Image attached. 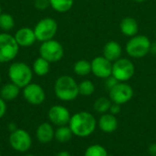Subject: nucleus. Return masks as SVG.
<instances>
[{
  "mask_svg": "<svg viewBox=\"0 0 156 156\" xmlns=\"http://www.w3.org/2000/svg\"><path fill=\"white\" fill-rule=\"evenodd\" d=\"M15 39L19 47H30L37 40L34 29L30 27H22L15 34Z\"/></svg>",
  "mask_w": 156,
  "mask_h": 156,
  "instance_id": "nucleus-14",
  "label": "nucleus"
},
{
  "mask_svg": "<svg viewBox=\"0 0 156 156\" xmlns=\"http://www.w3.org/2000/svg\"><path fill=\"white\" fill-rule=\"evenodd\" d=\"M133 1H135L137 3H142V2H144L145 0H133Z\"/></svg>",
  "mask_w": 156,
  "mask_h": 156,
  "instance_id": "nucleus-36",
  "label": "nucleus"
},
{
  "mask_svg": "<svg viewBox=\"0 0 156 156\" xmlns=\"http://www.w3.org/2000/svg\"><path fill=\"white\" fill-rule=\"evenodd\" d=\"M8 77L12 83L21 89L31 83L33 72L27 64L24 62H14L9 66Z\"/></svg>",
  "mask_w": 156,
  "mask_h": 156,
  "instance_id": "nucleus-3",
  "label": "nucleus"
},
{
  "mask_svg": "<svg viewBox=\"0 0 156 156\" xmlns=\"http://www.w3.org/2000/svg\"><path fill=\"white\" fill-rule=\"evenodd\" d=\"M120 112H121V105L112 102V105H111V108L109 110V112L113 114V115H116V114L120 113Z\"/></svg>",
  "mask_w": 156,
  "mask_h": 156,
  "instance_id": "nucleus-30",
  "label": "nucleus"
},
{
  "mask_svg": "<svg viewBox=\"0 0 156 156\" xmlns=\"http://www.w3.org/2000/svg\"><path fill=\"white\" fill-rule=\"evenodd\" d=\"M15 26L14 17L7 13H2L0 15V28L5 32L10 31Z\"/></svg>",
  "mask_w": 156,
  "mask_h": 156,
  "instance_id": "nucleus-25",
  "label": "nucleus"
},
{
  "mask_svg": "<svg viewBox=\"0 0 156 156\" xmlns=\"http://www.w3.org/2000/svg\"><path fill=\"white\" fill-rule=\"evenodd\" d=\"M50 6L59 13H65L71 9L74 0H49Z\"/></svg>",
  "mask_w": 156,
  "mask_h": 156,
  "instance_id": "nucleus-22",
  "label": "nucleus"
},
{
  "mask_svg": "<svg viewBox=\"0 0 156 156\" xmlns=\"http://www.w3.org/2000/svg\"><path fill=\"white\" fill-rule=\"evenodd\" d=\"M112 101L110 100V98H106V97H100L99 99H97L93 104V108L94 111L96 112L104 114L106 112H109L111 105H112Z\"/></svg>",
  "mask_w": 156,
  "mask_h": 156,
  "instance_id": "nucleus-24",
  "label": "nucleus"
},
{
  "mask_svg": "<svg viewBox=\"0 0 156 156\" xmlns=\"http://www.w3.org/2000/svg\"><path fill=\"white\" fill-rule=\"evenodd\" d=\"M122 56V47L116 41H109L103 48V57L112 62H115Z\"/></svg>",
  "mask_w": 156,
  "mask_h": 156,
  "instance_id": "nucleus-17",
  "label": "nucleus"
},
{
  "mask_svg": "<svg viewBox=\"0 0 156 156\" xmlns=\"http://www.w3.org/2000/svg\"><path fill=\"white\" fill-rule=\"evenodd\" d=\"M57 31L58 24L56 20L51 17H46L39 20L34 28L37 40L41 42L53 39V37L57 34Z\"/></svg>",
  "mask_w": 156,
  "mask_h": 156,
  "instance_id": "nucleus-6",
  "label": "nucleus"
},
{
  "mask_svg": "<svg viewBox=\"0 0 156 156\" xmlns=\"http://www.w3.org/2000/svg\"><path fill=\"white\" fill-rule=\"evenodd\" d=\"M73 136V133L70 130L69 125H64V126H58L57 130H55V139L61 143L65 144L70 141V139Z\"/></svg>",
  "mask_w": 156,
  "mask_h": 156,
  "instance_id": "nucleus-20",
  "label": "nucleus"
},
{
  "mask_svg": "<svg viewBox=\"0 0 156 156\" xmlns=\"http://www.w3.org/2000/svg\"><path fill=\"white\" fill-rule=\"evenodd\" d=\"M49 63L50 62H48L42 57H39L33 63V71L37 76H45L49 72L50 69Z\"/></svg>",
  "mask_w": 156,
  "mask_h": 156,
  "instance_id": "nucleus-21",
  "label": "nucleus"
},
{
  "mask_svg": "<svg viewBox=\"0 0 156 156\" xmlns=\"http://www.w3.org/2000/svg\"><path fill=\"white\" fill-rule=\"evenodd\" d=\"M148 153L151 156H156V143L152 144L148 148Z\"/></svg>",
  "mask_w": 156,
  "mask_h": 156,
  "instance_id": "nucleus-32",
  "label": "nucleus"
},
{
  "mask_svg": "<svg viewBox=\"0 0 156 156\" xmlns=\"http://www.w3.org/2000/svg\"><path fill=\"white\" fill-rule=\"evenodd\" d=\"M91 63V72L100 79H107L112 75V62L102 57H96Z\"/></svg>",
  "mask_w": 156,
  "mask_h": 156,
  "instance_id": "nucleus-12",
  "label": "nucleus"
},
{
  "mask_svg": "<svg viewBox=\"0 0 156 156\" xmlns=\"http://www.w3.org/2000/svg\"><path fill=\"white\" fill-rule=\"evenodd\" d=\"M40 57L48 60V62L59 61L64 55V49L62 45L54 39L45 41L41 44L39 48Z\"/></svg>",
  "mask_w": 156,
  "mask_h": 156,
  "instance_id": "nucleus-7",
  "label": "nucleus"
},
{
  "mask_svg": "<svg viewBox=\"0 0 156 156\" xmlns=\"http://www.w3.org/2000/svg\"><path fill=\"white\" fill-rule=\"evenodd\" d=\"M133 96V88L125 82H118L109 90V98L113 103L124 104L132 100Z\"/></svg>",
  "mask_w": 156,
  "mask_h": 156,
  "instance_id": "nucleus-10",
  "label": "nucleus"
},
{
  "mask_svg": "<svg viewBox=\"0 0 156 156\" xmlns=\"http://www.w3.org/2000/svg\"><path fill=\"white\" fill-rule=\"evenodd\" d=\"M150 53H152L153 55L156 56V41L151 43V47H150Z\"/></svg>",
  "mask_w": 156,
  "mask_h": 156,
  "instance_id": "nucleus-33",
  "label": "nucleus"
},
{
  "mask_svg": "<svg viewBox=\"0 0 156 156\" xmlns=\"http://www.w3.org/2000/svg\"><path fill=\"white\" fill-rule=\"evenodd\" d=\"M0 156H1V154H0Z\"/></svg>",
  "mask_w": 156,
  "mask_h": 156,
  "instance_id": "nucleus-40",
  "label": "nucleus"
},
{
  "mask_svg": "<svg viewBox=\"0 0 156 156\" xmlns=\"http://www.w3.org/2000/svg\"><path fill=\"white\" fill-rule=\"evenodd\" d=\"M73 70L79 76H87L91 72V63L86 59L78 60L74 64Z\"/></svg>",
  "mask_w": 156,
  "mask_h": 156,
  "instance_id": "nucleus-23",
  "label": "nucleus"
},
{
  "mask_svg": "<svg viewBox=\"0 0 156 156\" xmlns=\"http://www.w3.org/2000/svg\"><path fill=\"white\" fill-rule=\"evenodd\" d=\"M24 99L32 105H40L46 99L43 88L37 83H29L23 88Z\"/></svg>",
  "mask_w": 156,
  "mask_h": 156,
  "instance_id": "nucleus-11",
  "label": "nucleus"
},
{
  "mask_svg": "<svg viewBox=\"0 0 156 156\" xmlns=\"http://www.w3.org/2000/svg\"><path fill=\"white\" fill-rule=\"evenodd\" d=\"M150 39L144 35L132 37L126 44V52L132 58H140L146 56L150 52Z\"/></svg>",
  "mask_w": 156,
  "mask_h": 156,
  "instance_id": "nucleus-4",
  "label": "nucleus"
},
{
  "mask_svg": "<svg viewBox=\"0 0 156 156\" xmlns=\"http://www.w3.org/2000/svg\"><path fill=\"white\" fill-rule=\"evenodd\" d=\"M8 128H9V131L12 133V132H14V131H16V129H17V127H16V125L15 124V123H9L8 124Z\"/></svg>",
  "mask_w": 156,
  "mask_h": 156,
  "instance_id": "nucleus-34",
  "label": "nucleus"
},
{
  "mask_svg": "<svg viewBox=\"0 0 156 156\" xmlns=\"http://www.w3.org/2000/svg\"><path fill=\"white\" fill-rule=\"evenodd\" d=\"M26 156H36V155H34V154H27Z\"/></svg>",
  "mask_w": 156,
  "mask_h": 156,
  "instance_id": "nucleus-38",
  "label": "nucleus"
},
{
  "mask_svg": "<svg viewBox=\"0 0 156 156\" xmlns=\"http://www.w3.org/2000/svg\"><path fill=\"white\" fill-rule=\"evenodd\" d=\"M36 136L39 143L41 144H48L50 143L55 137V130L53 126L48 122L41 123L36 131Z\"/></svg>",
  "mask_w": 156,
  "mask_h": 156,
  "instance_id": "nucleus-16",
  "label": "nucleus"
},
{
  "mask_svg": "<svg viewBox=\"0 0 156 156\" xmlns=\"http://www.w3.org/2000/svg\"><path fill=\"white\" fill-rule=\"evenodd\" d=\"M120 29L123 35L127 37H134L138 33L139 26L137 21L133 17L127 16L122 20L120 24Z\"/></svg>",
  "mask_w": 156,
  "mask_h": 156,
  "instance_id": "nucleus-18",
  "label": "nucleus"
},
{
  "mask_svg": "<svg viewBox=\"0 0 156 156\" xmlns=\"http://www.w3.org/2000/svg\"><path fill=\"white\" fill-rule=\"evenodd\" d=\"M106 80H105V86H106V88L110 90L112 88H113L118 82H120V81H118L112 75V76H110L109 78H107V79H105Z\"/></svg>",
  "mask_w": 156,
  "mask_h": 156,
  "instance_id": "nucleus-29",
  "label": "nucleus"
},
{
  "mask_svg": "<svg viewBox=\"0 0 156 156\" xmlns=\"http://www.w3.org/2000/svg\"><path fill=\"white\" fill-rule=\"evenodd\" d=\"M56 156H71V154L69 153V152H66V151H62V152H59L58 153Z\"/></svg>",
  "mask_w": 156,
  "mask_h": 156,
  "instance_id": "nucleus-35",
  "label": "nucleus"
},
{
  "mask_svg": "<svg viewBox=\"0 0 156 156\" xmlns=\"http://www.w3.org/2000/svg\"><path fill=\"white\" fill-rule=\"evenodd\" d=\"M6 112V103L4 99L0 97V119H2Z\"/></svg>",
  "mask_w": 156,
  "mask_h": 156,
  "instance_id": "nucleus-31",
  "label": "nucleus"
},
{
  "mask_svg": "<svg viewBox=\"0 0 156 156\" xmlns=\"http://www.w3.org/2000/svg\"><path fill=\"white\" fill-rule=\"evenodd\" d=\"M10 146L16 152L26 153L32 145V138L30 134L23 129H16L9 135Z\"/></svg>",
  "mask_w": 156,
  "mask_h": 156,
  "instance_id": "nucleus-9",
  "label": "nucleus"
},
{
  "mask_svg": "<svg viewBox=\"0 0 156 156\" xmlns=\"http://www.w3.org/2000/svg\"><path fill=\"white\" fill-rule=\"evenodd\" d=\"M84 156H109V154L102 145L92 144L86 149Z\"/></svg>",
  "mask_w": 156,
  "mask_h": 156,
  "instance_id": "nucleus-26",
  "label": "nucleus"
},
{
  "mask_svg": "<svg viewBox=\"0 0 156 156\" xmlns=\"http://www.w3.org/2000/svg\"><path fill=\"white\" fill-rule=\"evenodd\" d=\"M2 14V8H1V5H0V15Z\"/></svg>",
  "mask_w": 156,
  "mask_h": 156,
  "instance_id": "nucleus-37",
  "label": "nucleus"
},
{
  "mask_svg": "<svg viewBox=\"0 0 156 156\" xmlns=\"http://www.w3.org/2000/svg\"><path fill=\"white\" fill-rule=\"evenodd\" d=\"M49 121L58 126H64V125H69V122L70 121V113L69 111L61 105H54L52 106L48 113Z\"/></svg>",
  "mask_w": 156,
  "mask_h": 156,
  "instance_id": "nucleus-13",
  "label": "nucleus"
},
{
  "mask_svg": "<svg viewBox=\"0 0 156 156\" xmlns=\"http://www.w3.org/2000/svg\"><path fill=\"white\" fill-rule=\"evenodd\" d=\"M0 82H1V76H0Z\"/></svg>",
  "mask_w": 156,
  "mask_h": 156,
  "instance_id": "nucleus-39",
  "label": "nucleus"
},
{
  "mask_svg": "<svg viewBox=\"0 0 156 156\" xmlns=\"http://www.w3.org/2000/svg\"><path fill=\"white\" fill-rule=\"evenodd\" d=\"M19 92H20V88L16 86V84L10 82L2 87L0 90V95H1V98L4 99L5 101H9L17 98V96L19 95Z\"/></svg>",
  "mask_w": 156,
  "mask_h": 156,
  "instance_id": "nucleus-19",
  "label": "nucleus"
},
{
  "mask_svg": "<svg viewBox=\"0 0 156 156\" xmlns=\"http://www.w3.org/2000/svg\"><path fill=\"white\" fill-rule=\"evenodd\" d=\"M134 72V65L128 58H119L112 64V76L120 82H125L132 79Z\"/></svg>",
  "mask_w": 156,
  "mask_h": 156,
  "instance_id": "nucleus-8",
  "label": "nucleus"
},
{
  "mask_svg": "<svg viewBox=\"0 0 156 156\" xmlns=\"http://www.w3.org/2000/svg\"><path fill=\"white\" fill-rule=\"evenodd\" d=\"M34 5L38 10H46L50 5V3L49 0H35Z\"/></svg>",
  "mask_w": 156,
  "mask_h": 156,
  "instance_id": "nucleus-28",
  "label": "nucleus"
},
{
  "mask_svg": "<svg viewBox=\"0 0 156 156\" xmlns=\"http://www.w3.org/2000/svg\"><path fill=\"white\" fill-rule=\"evenodd\" d=\"M98 125L101 131L106 133H113L118 128V121L115 115L112 113H104L101 116L98 122Z\"/></svg>",
  "mask_w": 156,
  "mask_h": 156,
  "instance_id": "nucleus-15",
  "label": "nucleus"
},
{
  "mask_svg": "<svg viewBox=\"0 0 156 156\" xmlns=\"http://www.w3.org/2000/svg\"><path fill=\"white\" fill-rule=\"evenodd\" d=\"M95 90L94 84L90 80H83L79 84V92L82 96H90Z\"/></svg>",
  "mask_w": 156,
  "mask_h": 156,
  "instance_id": "nucleus-27",
  "label": "nucleus"
},
{
  "mask_svg": "<svg viewBox=\"0 0 156 156\" xmlns=\"http://www.w3.org/2000/svg\"><path fill=\"white\" fill-rule=\"evenodd\" d=\"M69 126L73 135L85 138L93 133L97 126V122L91 113L88 112H79L71 116Z\"/></svg>",
  "mask_w": 156,
  "mask_h": 156,
  "instance_id": "nucleus-1",
  "label": "nucleus"
},
{
  "mask_svg": "<svg viewBox=\"0 0 156 156\" xmlns=\"http://www.w3.org/2000/svg\"><path fill=\"white\" fill-rule=\"evenodd\" d=\"M155 32H156V31H155Z\"/></svg>",
  "mask_w": 156,
  "mask_h": 156,
  "instance_id": "nucleus-41",
  "label": "nucleus"
},
{
  "mask_svg": "<svg viewBox=\"0 0 156 156\" xmlns=\"http://www.w3.org/2000/svg\"><path fill=\"white\" fill-rule=\"evenodd\" d=\"M55 95L58 99L63 101H74L80 94L79 84L70 76L59 77L54 85Z\"/></svg>",
  "mask_w": 156,
  "mask_h": 156,
  "instance_id": "nucleus-2",
  "label": "nucleus"
},
{
  "mask_svg": "<svg viewBox=\"0 0 156 156\" xmlns=\"http://www.w3.org/2000/svg\"><path fill=\"white\" fill-rule=\"evenodd\" d=\"M19 50V46L15 37L8 33H0V62L13 60Z\"/></svg>",
  "mask_w": 156,
  "mask_h": 156,
  "instance_id": "nucleus-5",
  "label": "nucleus"
}]
</instances>
